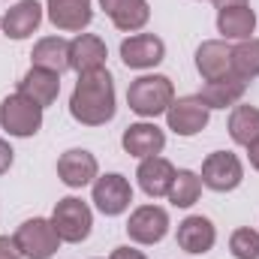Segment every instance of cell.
Instances as JSON below:
<instances>
[{"mask_svg":"<svg viewBox=\"0 0 259 259\" xmlns=\"http://www.w3.org/2000/svg\"><path fill=\"white\" fill-rule=\"evenodd\" d=\"M229 250L235 259H259V232L250 226H241L229 235Z\"/></svg>","mask_w":259,"mask_h":259,"instance_id":"obj_27","label":"cell"},{"mask_svg":"<svg viewBox=\"0 0 259 259\" xmlns=\"http://www.w3.org/2000/svg\"><path fill=\"white\" fill-rule=\"evenodd\" d=\"M106 58H109V49L97 33H78L75 39H69V69L72 72L84 75V72L103 69Z\"/></svg>","mask_w":259,"mask_h":259,"instance_id":"obj_13","label":"cell"},{"mask_svg":"<svg viewBox=\"0 0 259 259\" xmlns=\"http://www.w3.org/2000/svg\"><path fill=\"white\" fill-rule=\"evenodd\" d=\"M49 220H52V226L58 229L61 241H66V244H81V241L91 235V229H94V211H91V205L81 202L78 196H64V199H58V205H55V211H52Z\"/></svg>","mask_w":259,"mask_h":259,"instance_id":"obj_3","label":"cell"},{"mask_svg":"<svg viewBox=\"0 0 259 259\" xmlns=\"http://www.w3.org/2000/svg\"><path fill=\"white\" fill-rule=\"evenodd\" d=\"M115 109H118L115 106V78L106 66L78 75L72 97H69V115L78 124L103 127L115 118Z\"/></svg>","mask_w":259,"mask_h":259,"instance_id":"obj_1","label":"cell"},{"mask_svg":"<svg viewBox=\"0 0 259 259\" xmlns=\"http://www.w3.org/2000/svg\"><path fill=\"white\" fill-rule=\"evenodd\" d=\"M232 75H238L241 81H250L259 75V39H241L232 49Z\"/></svg>","mask_w":259,"mask_h":259,"instance_id":"obj_26","label":"cell"},{"mask_svg":"<svg viewBox=\"0 0 259 259\" xmlns=\"http://www.w3.org/2000/svg\"><path fill=\"white\" fill-rule=\"evenodd\" d=\"M100 9L112 18V24L124 33H136L148 24L151 6L148 0H100Z\"/></svg>","mask_w":259,"mask_h":259,"instance_id":"obj_19","label":"cell"},{"mask_svg":"<svg viewBox=\"0 0 259 259\" xmlns=\"http://www.w3.org/2000/svg\"><path fill=\"white\" fill-rule=\"evenodd\" d=\"M0 30H3V18H0Z\"/></svg>","mask_w":259,"mask_h":259,"instance_id":"obj_33","label":"cell"},{"mask_svg":"<svg viewBox=\"0 0 259 259\" xmlns=\"http://www.w3.org/2000/svg\"><path fill=\"white\" fill-rule=\"evenodd\" d=\"M217 244V229L208 217L202 214H190L178 223V247L193 253V256H202L208 253L211 247Z\"/></svg>","mask_w":259,"mask_h":259,"instance_id":"obj_18","label":"cell"},{"mask_svg":"<svg viewBox=\"0 0 259 259\" xmlns=\"http://www.w3.org/2000/svg\"><path fill=\"white\" fill-rule=\"evenodd\" d=\"M109 259H148V256L142 250H136V247H115Z\"/></svg>","mask_w":259,"mask_h":259,"instance_id":"obj_30","label":"cell"},{"mask_svg":"<svg viewBox=\"0 0 259 259\" xmlns=\"http://www.w3.org/2000/svg\"><path fill=\"white\" fill-rule=\"evenodd\" d=\"M18 94L27 97L30 103H36L39 109H49L61 94V75L49 72V69H39V66H30L18 81Z\"/></svg>","mask_w":259,"mask_h":259,"instance_id":"obj_15","label":"cell"},{"mask_svg":"<svg viewBox=\"0 0 259 259\" xmlns=\"http://www.w3.org/2000/svg\"><path fill=\"white\" fill-rule=\"evenodd\" d=\"M0 259H21L18 247H15V241H12L9 235H0Z\"/></svg>","mask_w":259,"mask_h":259,"instance_id":"obj_29","label":"cell"},{"mask_svg":"<svg viewBox=\"0 0 259 259\" xmlns=\"http://www.w3.org/2000/svg\"><path fill=\"white\" fill-rule=\"evenodd\" d=\"M12 160H15V151H12V145H9L6 139H0V175H6V172H9Z\"/></svg>","mask_w":259,"mask_h":259,"instance_id":"obj_28","label":"cell"},{"mask_svg":"<svg viewBox=\"0 0 259 259\" xmlns=\"http://www.w3.org/2000/svg\"><path fill=\"white\" fill-rule=\"evenodd\" d=\"M199 196H202V178L190 169H178L175 181L169 187V202L175 208H190V205L199 202Z\"/></svg>","mask_w":259,"mask_h":259,"instance_id":"obj_25","label":"cell"},{"mask_svg":"<svg viewBox=\"0 0 259 259\" xmlns=\"http://www.w3.org/2000/svg\"><path fill=\"white\" fill-rule=\"evenodd\" d=\"M217 9H226V6H247V0H214Z\"/></svg>","mask_w":259,"mask_h":259,"instance_id":"obj_32","label":"cell"},{"mask_svg":"<svg viewBox=\"0 0 259 259\" xmlns=\"http://www.w3.org/2000/svg\"><path fill=\"white\" fill-rule=\"evenodd\" d=\"M18 253L24 259H52L61 247V235L58 229L52 226V220L46 217H33V220H24L15 235H12Z\"/></svg>","mask_w":259,"mask_h":259,"instance_id":"obj_4","label":"cell"},{"mask_svg":"<svg viewBox=\"0 0 259 259\" xmlns=\"http://www.w3.org/2000/svg\"><path fill=\"white\" fill-rule=\"evenodd\" d=\"M169 232V214L160 205H139L127 220V235L136 244H160Z\"/></svg>","mask_w":259,"mask_h":259,"instance_id":"obj_7","label":"cell"},{"mask_svg":"<svg viewBox=\"0 0 259 259\" xmlns=\"http://www.w3.org/2000/svg\"><path fill=\"white\" fill-rule=\"evenodd\" d=\"M175 100V88L169 75H139L127 88V106L139 118H157L166 115V109Z\"/></svg>","mask_w":259,"mask_h":259,"instance_id":"obj_2","label":"cell"},{"mask_svg":"<svg viewBox=\"0 0 259 259\" xmlns=\"http://www.w3.org/2000/svg\"><path fill=\"white\" fill-rule=\"evenodd\" d=\"M0 127L15 139H30L42 127V109L15 91L0 103Z\"/></svg>","mask_w":259,"mask_h":259,"instance_id":"obj_5","label":"cell"},{"mask_svg":"<svg viewBox=\"0 0 259 259\" xmlns=\"http://www.w3.org/2000/svg\"><path fill=\"white\" fill-rule=\"evenodd\" d=\"M100 172V163L91 151L84 148H69L58 157V178L64 181L66 187L78 190V187H88Z\"/></svg>","mask_w":259,"mask_h":259,"instance_id":"obj_11","label":"cell"},{"mask_svg":"<svg viewBox=\"0 0 259 259\" xmlns=\"http://www.w3.org/2000/svg\"><path fill=\"white\" fill-rule=\"evenodd\" d=\"M46 9H49V21L66 33H81L94 18L91 0H46Z\"/></svg>","mask_w":259,"mask_h":259,"instance_id":"obj_12","label":"cell"},{"mask_svg":"<svg viewBox=\"0 0 259 259\" xmlns=\"http://www.w3.org/2000/svg\"><path fill=\"white\" fill-rule=\"evenodd\" d=\"M247 157H250V166L259 172V139L250 145V148H247Z\"/></svg>","mask_w":259,"mask_h":259,"instance_id":"obj_31","label":"cell"},{"mask_svg":"<svg viewBox=\"0 0 259 259\" xmlns=\"http://www.w3.org/2000/svg\"><path fill=\"white\" fill-rule=\"evenodd\" d=\"M166 58V42L154 33H133L121 42V61L130 69H154Z\"/></svg>","mask_w":259,"mask_h":259,"instance_id":"obj_10","label":"cell"},{"mask_svg":"<svg viewBox=\"0 0 259 259\" xmlns=\"http://www.w3.org/2000/svg\"><path fill=\"white\" fill-rule=\"evenodd\" d=\"M133 202V187L121 172H109L100 175L94 181V205L106 214V217H118L124 214Z\"/></svg>","mask_w":259,"mask_h":259,"instance_id":"obj_9","label":"cell"},{"mask_svg":"<svg viewBox=\"0 0 259 259\" xmlns=\"http://www.w3.org/2000/svg\"><path fill=\"white\" fill-rule=\"evenodd\" d=\"M247 91V81H241L238 75H226V78H217V81H205V88L196 94L208 109H226V106H235Z\"/></svg>","mask_w":259,"mask_h":259,"instance_id":"obj_22","label":"cell"},{"mask_svg":"<svg viewBox=\"0 0 259 259\" xmlns=\"http://www.w3.org/2000/svg\"><path fill=\"white\" fill-rule=\"evenodd\" d=\"M39 24H42V6L36 0H18L3 15V33L9 39H27L30 33H36Z\"/></svg>","mask_w":259,"mask_h":259,"instance_id":"obj_20","label":"cell"},{"mask_svg":"<svg viewBox=\"0 0 259 259\" xmlns=\"http://www.w3.org/2000/svg\"><path fill=\"white\" fill-rule=\"evenodd\" d=\"M175 166L166 160V157H145L136 169V178H139V187L145 190V196L151 199H160V196H169V187L175 181Z\"/></svg>","mask_w":259,"mask_h":259,"instance_id":"obj_17","label":"cell"},{"mask_svg":"<svg viewBox=\"0 0 259 259\" xmlns=\"http://www.w3.org/2000/svg\"><path fill=\"white\" fill-rule=\"evenodd\" d=\"M196 69L205 81H217L232 75V46L226 39H208L196 49Z\"/></svg>","mask_w":259,"mask_h":259,"instance_id":"obj_16","label":"cell"},{"mask_svg":"<svg viewBox=\"0 0 259 259\" xmlns=\"http://www.w3.org/2000/svg\"><path fill=\"white\" fill-rule=\"evenodd\" d=\"M229 136L235 145L250 148L259 139V109L256 106H235L229 115Z\"/></svg>","mask_w":259,"mask_h":259,"instance_id":"obj_24","label":"cell"},{"mask_svg":"<svg viewBox=\"0 0 259 259\" xmlns=\"http://www.w3.org/2000/svg\"><path fill=\"white\" fill-rule=\"evenodd\" d=\"M202 187L214 193H229L244 181V166L232 151H214L202 163Z\"/></svg>","mask_w":259,"mask_h":259,"instance_id":"obj_6","label":"cell"},{"mask_svg":"<svg viewBox=\"0 0 259 259\" xmlns=\"http://www.w3.org/2000/svg\"><path fill=\"white\" fill-rule=\"evenodd\" d=\"M30 61H33V66H39V69H49V72H58L61 75V72L69 69V42L61 39V36H46V39H39L33 46Z\"/></svg>","mask_w":259,"mask_h":259,"instance_id":"obj_23","label":"cell"},{"mask_svg":"<svg viewBox=\"0 0 259 259\" xmlns=\"http://www.w3.org/2000/svg\"><path fill=\"white\" fill-rule=\"evenodd\" d=\"M217 30L223 33V39H250V33L256 30V12L250 9V3L217 9Z\"/></svg>","mask_w":259,"mask_h":259,"instance_id":"obj_21","label":"cell"},{"mask_svg":"<svg viewBox=\"0 0 259 259\" xmlns=\"http://www.w3.org/2000/svg\"><path fill=\"white\" fill-rule=\"evenodd\" d=\"M211 121V109L199 100V97H181V100H172V106L166 109V124L175 136H196L208 127Z\"/></svg>","mask_w":259,"mask_h":259,"instance_id":"obj_8","label":"cell"},{"mask_svg":"<svg viewBox=\"0 0 259 259\" xmlns=\"http://www.w3.org/2000/svg\"><path fill=\"white\" fill-rule=\"evenodd\" d=\"M121 145L130 157L136 160H145V157H157L163 148H166V133L157 127V124H148V121H139V124H130L121 136Z\"/></svg>","mask_w":259,"mask_h":259,"instance_id":"obj_14","label":"cell"}]
</instances>
